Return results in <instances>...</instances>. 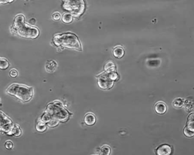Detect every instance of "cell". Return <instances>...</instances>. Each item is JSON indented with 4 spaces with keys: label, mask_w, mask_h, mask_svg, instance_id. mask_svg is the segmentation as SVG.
I'll return each mask as SVG.
<instances>
[{
    "label": "cell",
    "mask_w": 194,
    "mask_h": 155,
    "mask_svg": "<svg viewBox=\"0 0 194 155\" xmlns=\"http://www.w3.org/2000/svg\"><path fill=\"white\" fill-rule=\"evenodd\" d=\"M172 153V148L169 145L164 144L160 145L156 150L158 155H169Z\"/></svg>",
    "instance_id": "5"
},
{
    "label": "cell",
    "mask_w": 194,
    "mask_h": 155,
    "mask_svg": "<svg viewBox=\"0 0 194 155\" xmlns=\"http://www.w3.org/2000/svg\"><path fill=\"white\" fill-rule=\"evenodd\" d=\"M184 102L182 99L178 98L176 99L173 102V104L176 108H180L183 105Z\"/></svg>",
    "instance_id": "14"
},
{
    "label": "cell",
    "mask_w": 194,
    "mask_h": 155,
    "mask_svg": "<svg viewBox=\"0 0 194 155\" xmlns=\"http://www.w3.org/2000/svg\"><path fill=\"white\" fill-rule=\"evenodd\" d=\"M62 20L64 23H69L72 21L73 17L71 14L66 13L62 16Z\"/></svg>",
    "instance_id": "12"
},
{
    "label": "cell",
    "mask_w": 194,
    "mask_h": 155,
    "mask_svg": "<svg viewBox=\"0 0 194 155\" xmlns=\"http://www.w3.org/2000/svg\"><path fill=\"white\" fill-rule=\"evenodd\" d=\"M113 54L114 56L118 58H121L123 56L124 54V51L122 48L118 47L115 48L113 51Z\"/></svg>",
    "instance_id": "11"
},
{
    "label": "cell",
    "mask_w": 194,
    "mask_h": 155,
    "mask_svg": "<svg viewBox=\"0 0 194 155\" xmlns=\"http://www.w3.org/2000/svg\"><path fill=\"white\" fill-rule=\"evenodd\" d=\"M97 118L94 114L91 113H88L85 115L84 121L85 124L88 126H92L95 124Z\"/></svg>",
    "instance_id": "6"
},
{
    "label": "cell",
    "mask_w": 194,
    "mask_h": 155,
    "mask_svg": "<svg viewBox=\"0 0 194 155\" xmlns=\"http://www.w3.org/2000/svg\"><path fill=\"white\" fill-rule=\"evenodd\" d=\"M14 124L12 120L3 112L0 111V132L5 133L10 135Z\"/></svg>",
    "instance_id": "4"
},
{
    "label": "cell",
    "mask_w": 194,
    "mask_h": 155,
    "mask_svg": "<svg viewBox=\"0 0 194 155\" xmlns=\"http://www.w3.org/2000/svg\"><path fill=\"white\" fill-rule=\"evenodd\" d=\"M22 131L20 126L17 124H14L11 132L10 135L18 137L22 135Z\"/></svg>",
    "instance_id": "10"
},
{
    "label": "cell",
    "mask_w": 194,
    "mask_h": 155,
    "mask_svg": "<svg viewBox=\"0 0 194 155\" xmlns=\"http://www.w3.org/2000/svg\"><path fill=\"white\" fill-rule=\"evenodd\" d=\"M5 147L8 150L12 149L13 147V143L10 140H7L5 143Z\"/></svg>",
    "instance_id": "16"
},
{
    "label": "cell",
    "mask_w": 194,
    "mask_h": 155,
    "mask_svg": "<svg viewBox=\"0 0 194 155\" xmlns=\"http://www.w3.org/2000/svg\"><path fill=\"white\" fill-rule=\"evenodd\" d=\"M53 41L54 44L57 46L82 51L81 45L79 40L73 33H69L57 35L54 36Z\"/></svg>",
    "instance_id": "3"
},
{
    "label": "cell",
    "mask_w": 194,
    "mask_h": 155,
    "mask_svg": "<svg viewBox=\"0 0 194 155\" xmlns=\"http://www.w3.org/2000/svg\"><path fill=\"white\" fill-rule=\"evenodd\" d=\"M187 125L185 128L194 132V114L189 116L187 122Z\"/></svg>",
    "instance_id": "8"
},
{
    "label": "cell",
    "mask_w": 194,
    "mask_h": 155,
    "mask_svg": "<svg viewBox=\"0 0 194 155\" xmlns=\"http://www.w3.org/2000/svg\"><path fill=\"white\" fill-rule=\"evenodd\" d=\"M167 106L166 104L163 102H158L155 106V110L158 114H163L166 112Z\"/></svg>",
    "instance_id": "7"
},
{
    "label": "cell",
    "mask_w": 194,
    "mask_h": 155,
    "mask_svg": "<svg viewBox=\"0 0 194 155\" xmlns=\"http://www.w3.org/2000/svg\"><path fill=\"white\" fill-rule=\"evenodd\" d=\"M1 98H0V103H1Z\"/></svg>",
    "instance_id": "19"
},
{
    "label": "cell",
    "mask_w": 194,
    "mask_h": 155,
    "mask_svg": "<svg viewBox=\"0 0 194 155\" xmlns=\"http://www.w3.org/2000/svg\"><path fill=\"white\" fill-rule=\"evenodd\" d=\"M9 64L6 59L0 58V69L4 70L7 69L9 67Z\"/></svg>",
    "instance_id": "13"
},
{
    "label": "cell",
    "mask_w": 194,
    "mask_h": 155,
    "mask_svg": "<svg viewBox=\"0 0 194 155\" xmlns=\"http://www.w3.org/2000/svg\"><path fill=\"white\" fill-rule=\"evenodd\" d=\"M18 72L15 69L11 70L10 73H9V75H10L11 77L13 78L17 77L18 76Z\"/></svg>",
    "instance_id": "17"
},
{
    "label": "cell",
    "mask_w": 194,
    "mask_h": 155,
    "mask_svg": "<svg viewBox=\"0 0 194 155\" xmlns=\"http://www.w3.org/2000/svg\"><path fill=\"white\" fill-rule=\"evenodd\" d=\"M25 17L19 14L15 17L12 25L13 31L21 37L34 39L38 37L39 32L37 28L25 23Z\"/></svg>",
    "instance_id": "1"
},
{
    "label": "cell",
    "mask_w": 194,
    "mask_h": 155,
    "mask_svg": "<svg viewBox=\"0 0 194 155\" xmlns=\"http://www.w3.org/2000/svg\"><path fill=\"white\" fill-rule=\"evenodd\" d=\"M6 92L9 95L15 97L24 103L30 101L33 95L32 87L20 84L11 85L6 89Z\"/></svg>",
    "instance_id": "2"
},
{
    "label": "cell",
    "mask_w": 194,
    "mask_h": 155,
    "mask_svg": "<svg viewBox=\"0 0 194 155\" xmlns=\"http://www.w3.org/2000/svg\"><path fill=\"white\" fill-rule=\"evenodd\" d=\"M52 18L54 20H59L61 18V15L58 12H56L52 14Z\"/></svg>",
    "instance_id": "18"
},
{
    "label": "cell",
    "mask_w": 194,
    "mask_h": 155,
    "mask_svg": "<svg viewBox=\"0 0 194 155\" xmlns=\"http://www.w3.org/2000/svg\"><path fill=\"white\" fill-rule=\"evenodd\" d=\"M57 63L54 61H48L46 65V71L49 72L55 71L57 68Z\"/></svg>",
    "instance_id": "9"
},
{
    "label": "cell",
    "mask_w": 194,
    "mask_h": 155,
    "mask_svg": "<svg viewBox=\"0 0 194 155\" xmlns=\"http://www.w3.org/2000/svg\"><path fill=\"white\" fill-rule=\"evenodd\" d=\"M101 152L102 154L109 155L111 152V149L107 145H104L101 148Z\"/></svg>",
    "instance_id": "15"
}]
</instances>
